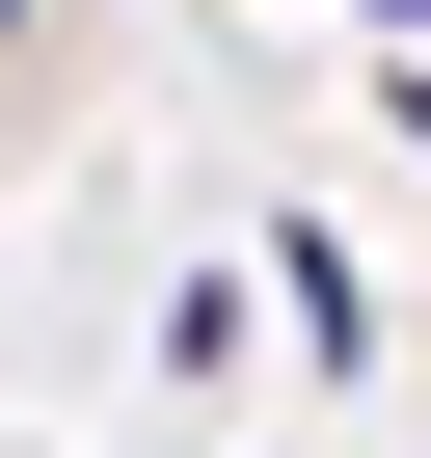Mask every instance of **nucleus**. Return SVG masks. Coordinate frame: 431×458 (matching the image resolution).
Masks as SVG:
<instances>
[{
	"mask_svg": "<svg viewBox=\"0 0 431 458\" xmlns=\"http://www.w3.org/2000/svg\"><path fill=\"white\" fill-rule=\"evenodd\" d=\"M0 28H28V0H0Z\"/></svg>",
	"mask_w": 431,
	"mask_h": 458,
	"instance_id": "1",
	"label": "nucleus"
}]
</instances>
